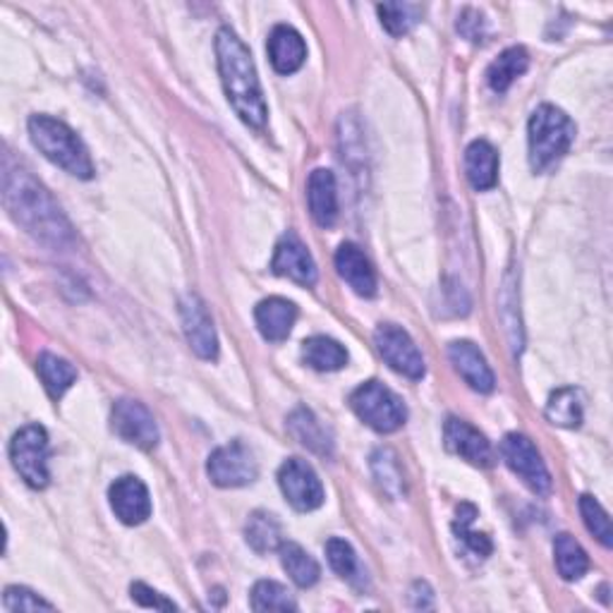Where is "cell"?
I'll use <instances>...</instances> for the list:
<instances>
[{"instance_id": "1", "label": "cell", "mask_w": 613, "mask_h": 613, "mask_svg": "<svg viewBox=\"0 0 613 613\" xmlns=\"http://www.w3.org/2000/svg\"><path fill=\"white\" fill-rule=\"evenodd\" d=\"M3 197L12 219L22 223L36 240L54 247H66L74 240L68 219L60 214L46 187L36 182L27 170L12 168L10 161H5Z\"/></svg>"}, {"instance_id": "2", "label": "cell", "mask_w": 613, "mask_h": 613, "mask_svg": "<svg viewBox=\"0 0 613 613\" xmlns=\"http://www.w3.org/2000/svg\"><path fill=\"white\" fill-rule=\"evenodd\" d=\"M216 56L221 82L231 106L249 128L261 130L267 122V104L247 46L237 39L235 32L221 30L216 36Z\"/></svg>"}, {"instance_id": "3", "label": "cell", "mask_w": 613, "mask_h": 613, "mask_svg": "<svg viewBox=\"0 0 613 613\" xmlns=\"http://www.w3.org/2000/svg\"><path fill=\"white\" fill-rule=\"evenodd\" d=\"M30 137L34 146L62 170H68L80 180L94 178L90 152H86L78 132L70 130L62 120H56L51 116H34L30 118Z\"/></svg>"}, {"instance_id": "4", "label": "cell", "mask_w": 613, "mask_h": 613, "mask_svg": "<svg viewBox=\"0 0 613 613\" xmlns=\"http://www.w3.org/2000/svg\"><path fill=\"white\" fill-rule=\"evenodd\" d=\"M530 164L537 173L552 168L568 154L575 140V125L561 108L544 104L530 118Z\"/></svg>"}, {"instance_id": "5", "label": "cell", "mask_w": 613, "mask_h": 613, "mask_svg": "<svg viewBox=\"0 0 613 613\" xmlns=\"http://www.w3.org/2000/svg\"><path fill=\"white\" fill-rule=\"evenodd\" d=\"M355 415L379 434H393L405 424L408 410L391 389L379 381H367L350 396Z\"/></svg>"}, {"instance_id": "6", "label": "cell", "mask_w": 613, "mask_h": 613, "mask_svg": "<svg viewBox=\"0 0 613 613\" xmlns=\"http://www.w3.org/2000/svg\"><path fill=\"white\" fill-rule=\"evenodd\" d=\"M10 458L20 478L32 490H44L51 480V474H48V434L39 424H30V427L12 436Z\"/></svg>"}, {"instance_id": "7", "label": "cell", "mask_w": 613, "mask_h": 613, "mask_svg": "<svg viewBox=\"0 0 613 613\" xmlns=\"http://www.w3.org/2000/svg\"><path fill=\"white\" fill-rule=\"evenodd\" d=\"M502 458L534 494H552V474H549L540 450L522 434H508L502 441Z\"/></svg>"}, {"instance_id": "8", "label": "cell", "mask_w": 613, "mask_h": 613, "mask_svg": "<svg viewBox=\"0 0 613 613\" xmlns=\"http://www.w3.org/2000/svg\"><path fill=\"white\" fill-rule=\"evenodd\" d=\"M207 472L216 486L235 490V486L252 484L259 474V465L252 450L243 441H231L211 453L207 462Z\"/></svg>"}, {"instance_id": "9", "label": "cell", "mask_w": 613, "mask_h": 613, "mask_svg": "<svg viewBox=\"0 0 613 613\" xmlns=\"http://www.w3.org/2000/svg\"><path fill=\"white\" fill-rule=\"evenodd\" d=\"M374 343H377L379 355L393 372L403 374L412 381L424 377V372H427L424 357L408 331L396 327V323H381L377 333H374Z\"/></svg>"}, {"instance_id": "10", "label": "cell", "mask_w": 613, "mask_h": 613, "mask_svg": "<svg viewBox=\"0 0 613 613\" xmlns=\"http://www.w3.org/2000/svg\"><path fill=\"white\" fill-rule=\"evenodd\" d=\"M110 424L125 444L137 446L142 450H152L158 444V427L152 412L146 410L144 403L132 398H122L113 405Z\"/></svg>"}, {"instance_id": "11", "label": "cell", "mask_w": 613, "mask_h": 613, "mask_svg": "<svg viewBox=\"0 0 613 613\" xmlns=\"http://www.w3.org/2000/svg\"><path fill=\"white\" fill-rule=\"evenodd\" d=\"M279 484L283 496L287 498V504L299 512L317 510L323 504L321 480L317 478L315 468L305 460L299 458L285 460L279 470Z\"/></svg>"}, {"instance_id": "12", "label": "cell", "mask_w": 613, "mask_h": 613, "mask_svg": "<svg viewBox=\"0 0 613 613\" xmlns=\"http://www.w3.org/2000/svg\"><path fill=\"white\" fill-rule=\"evenodd\" d=\"M180 319L187 343L192 345L194 353L202 359H216L219 357V338L214 321L207 305L199 295H185L180 303Z\"/></svg>"}, {"instance_id": "13", "label": "cell", "mask_w": 613, "mask_h": 613, "mask_svg": "<svg viewBox=\"0 0 613 613\" xmlns=\"http://www.w3.org/2000/svg\"><path fill=\"white\" fill-rule=\"evenodd\" d=\"M271 269L273 273H279V276L291 279L305 287H311L319 279L315 259H311L309 249L295 233H287L281 237L276 245V255H273L271 261Z\"/></svg>"}, {"instance_id": "14", "label": "cell", "mask_w": 613, "mask_h": 613, "mask_svg": "<svg viewBox=\"0 0 613 613\" xmlns=\"http://www.w3.org/2000/svg\"><path fill=\"white\" fill-rule=\"evenodd\" d=\"M444 444L450 453L468 460L470 465L492 468L494 465V448L486 441V436L478 432L472 424L450 417L444 427Z\"/></svg>"}, {"instance_id": "15", "label": "cell", "mask_w": 613, "mask_h": 613, "mask_svg": "<svg viewBox=\"0 0 613 613\" xmlns=\"http://www.w3.org/2000/svg\"><path fill=\"white\" fill-rule=\"evenodd\" d=\"M108 498L116 518L125 524H142L152 516V496H149L146 484L140 478H132V474H125V478L113 482Z\"/></svg>"}, {"instance_id": "16", "label": "cell", "mask_w": 613, "mask_h": 613, "mask_svg": "<svg viewBox=\"0 0 613 613\" xmlns=\"http://www.w3.org/2000/svg\"><path fill=\"white\" fill-rule=\"evenodd\" d=\"M448 359L472 391H480V393L494 391V384H496L494 372L490 365H486V359L478 350V345H472L470 341L450 343Z\"/></svg>"}, {"instance_id": "17", "label": "cell", "mask_w": 613, "mask_h": 613, "mask_svg": "<svg viewBox=\"0 0 613 613\" xmlns=\"http://www.w3.org/2000/svg\"><path fill=\"white\" fill-rule=\"evenodd\" d=\"M335 269L353 291L362 297L377 295V273H374L365 252L353 243H345L335 252Z\"/></svg>"}, {"instance_id": "18", "label": "cell", "mask_w": 613, "mask_h": 613, "mask_svg": "<svg viewBox=\"0 0 613 613\" xmlns=\"http://www.w3.org/2000/svg\"><path fill=\"white\" fill-rule=\"evenodd\" d=\"M255 319L259 333L271 343H281L291 335L297 321V307L285 297H269L261 299L255 309Z\"/></svg>"}, {"instance_id": "19", "label": "cell", "mask_w": 613, "mask_h": 613, "mask_svg": "<svg viewBox=\"0 0 613 613\" xmlns=\"http://www.w3.org/2000/svg\"><path fill=\"white\" fill-rule=\"evenodd\" d=\"M307 202L309 214L321 228H331L338 219V187L333 173L317 168L307 180Z\"/></svg>"}, {"instance_id": "20", "label": "cell", "mask_w": 613, "mask_h": 613, "mask_svg": "<svg viewBox=\"0 0 613 613\" xmlns=\"http://www.w3.org/2000/svg\"><path fill=\"white\" fill-rule=\"evenodd\" d=\"M269 58L271 66L281 74H293L305 66L307 46L305 39L293 27H276L269 36Z\"/></svg>"}, {"instance_id": "21", "label": "cell", "mask_w": 613, "mask_h": 613, "mask_svg": "<svg viewBox=\"0 0 613 613\" xmlns=\"http://www.w3.org/2000/svg\"><path fill=\"white\" fill-rule=\"evenodd\" d=\"M465 173H468V180L474 190H480V192L492 190V187L498 182L496 149L484 140L472 142L465 152Z\"/></svg>"}, {"instance_id": "22", "label": "cell", "mask_w": 613, "mask_h": 613, "mask_svg": "<svg viewBox=\"0 0 613 613\" xmlns=\"http://www.w3.org/2000/svg\"><path fill=\"white\" fill-rule=\"evenodd\" d=\"M303 359L317 372H338L347 365V350L333 338L315 335L303 343Z\"/></svg>"}, {"instance_id": "23", "label": "cell", "mask_w": 613, "mask_h": 613, "mask_svg": "<svg viewBox=\"0 0 613 613\" xmlns=\"http://www.w3.org/2000/svg\"><path fill=\"white\" fill-rule=\"evenodd\" d=\"M528 68H530L528 51L520 46H512L492 62L490 70H486V82H490L494 92L504 94L512 82L528 72Z\"/></svg>"}, {"instance_id": "24", "label": "cell", "mask_w": 613, "mask_h": 613, "mask_svg": "<svg viewBox=\"0 0 613 613\" xmlns=\"http://www.w3.org/2000/svg\"><path fill=\"white\" fill-rule=\"evenodd\" d=\"M287 427H291L295 439L303 446H307L309 450H315V453H319V456L331 453V448H333L331 436L327 434V429L321 427V422L311 415L309 410H305V408L295 410L291 420H287Z\"/></svg>"}, {"instance_id": "25", "label": "cell", "mask_w": 613, "mask_h": 613, "mask_svg": "<svg viewBox=\"0 0 613 613\" xmlns=\"http://www.w3.org/2000/svg\"><path fill=\"white\" fill-rule=\"evenodd\" d=\"M245 534H247V544L252 546L257 554L276 552V549H281L283 544V532L279 520L264 510H257L249 516Z\"/></svg>"}, {"instance_id": "26", "label": "cell", "mask_w": 613, "mask_h": 613, "mask_svg": "<svg viewBox=\"0 0 613 613\" xmlns=\"http://www.w3.org/2000/svg\"><path fill=\"white\" fill-rule=\"evenodd\" d=\"M281 563L285 573L291 575V580L299 587H311L319 580V563L311 558L303 546L295 544V542H283L281 549Z\"/></svg>"}, {"instance_id": "27", "label": "cell", "mask_w": 613, "mask_h": 613, "mask_svg": "<svg viewBox=\"0 0 613 613\" xmlns=\"http://www.w3.org/2000/svg\"><path fill=\"white\" fill-rule=\"evenodd\" d=\"M556 554V568L563 580H580L582 575L590 570V558H587L585 549L575 542L570 534H558L554 542Z\"/></svg>"}, {"instance_id": "28", "label": "cell", "mask_w": 613, "mask_h": 613, "mask_svg": "<svg viewBox=\"0 0 613 613\" xmlns=\"http://www.w3.org/2000/svg\"><path fill=\"white\" fill-rule=\"evenodd\" d=\"M546 420L556 427L578 429L582 424V400L575 389H558L546 403Z\"/></svg>"}, {"instance_id": "29", "label": "cell", "mask_w": 613, "mask_h": 613, "mask_svg": "<svg viewBox=\"0 0 613 613\" xmlns=\"http://www.w3.org/2000/svg\"><path fill=\"white\" fill-rule=\"evenodd\" d=\"M39 374H42V381L46 386L48 396L54 400L66 396V391L78 379V369H74L68 359H62L58 355L51 353H44L39 357Z\"/></svg>"}, {"instance_id": "30", "label": "cell", "mask_w": 613, "mask_h": 613, "mask_svg": "<svg viewBox=\"0 0 613 613\" xmlns=\"http://www.w3.org/2000/svg\"><path fill=\"white\" fill-rule=\"evenodd\" d=\"M474 518H478V508H474L472 504H460L458 512H456L453 530L458 534V540L465 544L468 552H472L474 556H480V558H486L492 554L494 546L490 542V537L470 530V524L474 522Z\"/></svg>"}, {"instance_id": "31", "label": "cell", "mask_w": 613, "mask_h": 613, "mask_svg": "<svg viewBox=\"0 0 613 613\" xmlns=\"http://www.w3.org/2000/svg\"><path fill=\"white\" fill-rule=\"evenodd\" d=\"M381 24L391 36L408 34L420 22L422 8L410 3H384L377 8Z\"/></svg>"}, {"instance_id": "32", "label": "cell", "mask_w": 613, "mask_h": 613, "mask_svg": "<svg viewBox=\"0 0 613 613\" xmlns=\"http://www.w3.org/2000/svg\"><path fill=\"white\" fill-rule=\"evenodd\" d=\"M252 609L255 611H297L295 599L283 585L261 580L252 590Z\"/></svg>"}, {"instance_id": "33", "label": "cell", "mask_w": 613, "mask_h": 613, "mask_svg": "<svg viewBox=\"0 0 613 613\" xmlns=\"http://www.w3.org/2000/svg\"><path fill=\"white\" fill-rule=\"evenodd\" d=\"M580 512H582V520L587 524V530H590L599 544H604L606 549L613 544V530H611V520L606 516V510L602 508V504L597 502L592 496H580Z\"/></svg>"}, {"instance_id": "34", "label": "cell", "mask_w": 613, "mask_h": 613, "mask_svg": "<svg viewBox=\"0 0 613 613\" xmlns=\"http://www.w3.org/2000/svg\"><path fill=\"white\" fill-rule=\"evenodd\" d=\"M327 558H329V566L341 575V578H355V573L359 570L355 549L345 540H338V537L327 542Z\"/></svg>"}, {"instance_id": "35", "label": "cell", "mask_w": 613, "mask_h": 613, "mask_svg": "<svg viewBox=\"0 0 613 613\" xmlns=\"http://www.w3.org/2000/svg\"><path fill=\"white\" fill-rule=\"evenodd\" d=\"M3 606L12 613L20 611H54L56 606L51 602H46L39 594H34L27 587H8L3 594Z\"/></svg>"}, {"instance_id": "36", "label": "cell", "mask_w": 613, "mask_h": 613, "mask_svg": "<svg viewBox=\"0 0 613 613\" xmlns=\"http://www.w3.org/2000/svg\"><path fill=\"white\" fill-rule=\"evenodd\" d=\"M132 599L144 609H158V611H175V609H178L170 602V599H166L164 594H158L156 590L146 587L144 582L132 585Z\"/></svg>"}, {"instance_id": "37", "label": "cell", "mask_w": 613, "mask_h": 613, "mask_svg": "<svg viewBox=\"0 0 613 613\" xmlns=\"http://www.w3.org/2000/svg\"><path fill=\"white\" fill-rule=\"evenodd\" d=\"M458 32L462 36H468L470 42H482L484 39V17L478 10L468 8L465 12H462V17L458 20Z\"/></svg>"}]
</instances>
